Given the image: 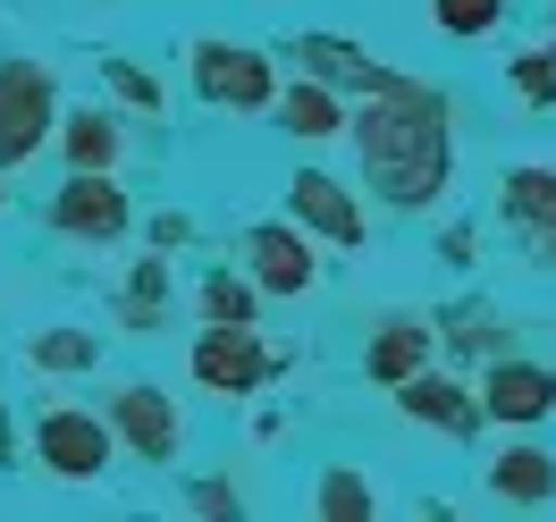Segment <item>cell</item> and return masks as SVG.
<instances>
[{"label":"cell","instance_id":"obj_18","mask_svg":"<svg viewBox=\"0 0 556 522\" xmlns=\"http://www.w3.org/2000/svg\"><path fill=\"white\" fill-rule=\"evenodd\" d=\"M35 371H93L102 362V338L93 329H35Z\"/></svg>","mask_w":556,"mask_h":522},{"label":"cell","instance_id":"obj_16","mask_svg":"<svg viewBox=\"0 0 556 522\" xmlns=\"http://www.w3.org/2000/svg\"><path fill=\"white\" fill-rule=\"evenodd\" d=\"M278 102V127L287 136H304V143H329V136H346V102L320 85V76H304V85H287V93H270Z\"/></svg>","mask_w":556,"mask_h":522},{"label":"cell","instance_id":"obj_27","mask_svg":"<svg viewBox=\"0 0 556 522\" xmlns=\"http://www.w3.org/2000/svg\"><path fill=\"white\" fill-rule=\"evenodd\" d=\"M0 472H9V421H0Z\"/></svg>","mask_w":556,"mask_h":522},{"label":"cell","instance_id":"obj_11","mask_svg":"<svg viewBox=\"0 0 556 522\" xmlns=\"http://www.w3.org/2000/svg\"><path fill=\"white\" fill-rule=\"evenodd\" d=\"M287 211H295V228H304V237H329V244H363V237H371L363 203H354L329 169H304V177H295V186H287Z\"/></svg>","mask_w":556,"mask_h":522},{"label":"cell","instance_id":"obj_21","mask_svg":"<svg viewBox=\"0 0 556 522\" xmlns=\"http://www.w3.org/2000/svg\"><path fill=\"white\" fill-rule=\"evenodd\" d=\"M253 313H262V287L244 279V270L203 279V320H253Z\"/></svg>","mask_w":556,"mask_h":522},{"label":"cell","instance_id":"obj_7","mask_svg":"<svg viewBox=\"0 0 556 522\" xmlns=\"http://www.w3.org/2000/svg\"><path fill=\"white\" fill-rule=\"evenodd\" d=\"M194 380L211 396H253V387L270 380V346L253 338V320H211L203 338H194Z\"/></svg>","mask_w":556,"mask_h":522},{"label":"cell","instance_id":"obj_12","mask_svg":"<svg viewBox=\"0 0 556 522\" xmlns=\"http://www.w3.org/2000/svg\"><path fill=\"white\" fill-rule=\"evenodd\" d=\"M396 413L421 421V430H447V438H464V430L481 421V396H472L464 380H447V371H430V362H421V371H405V380H396Z\"/></svg>","mask_w":556,"mask_h":522},{"label":"cell","instance_id":"obj_17","mask_svg":"<svg viewBox=\"0 0 556 522\" xmlns=\"http://www.w3.org/2000/svg\"><path fill=\"white\" fill-rule=\"evenodd\" d=\"M430 346H439V338H430L421 320H388L380 338L363 346V371H371V380H380V387H396V380H405V371H421V362H430Z\"/></svg>","mask_w":556,"mask_h":522},{"label":"cell","instance_id":"obj_28","mask_svg":"<svg viewBox=\"0 0 556 522\" xmlns=\"http://www.w3.org/2000/svg\"><path fill=\"white\" fill-rule=\"evenodd\" d=\"M0 211H9V186H0Z\"/></svg>","mask_w":556,"mask_h":522},{"label":"cell","instance_id":"obj_25","mask_svg":"<svg viewBox=\"0 0 556 522\" xmlns=\"http://www.w3.org/2000/svg\"><path fill=\"white\" fill-rule=\"evenodd\" d=\"M194 506H203V514H237V488H219V481H203V488H194Z\"/></svg>","mask_w":556,"mask_h":522},{"label":"cell","instance_id":"obj_6","mask_svg":"<svg viewBox=\"0 0 556 522\" xmlns=\"http://www.w3.org/2000/svg\"><path fill=\"white\" fill-rule=\"evenodd\" d=\"M51 219H60L68 237L118 244L127 228H136V203H127V186H118V169H68V186L51 194Z\"/></svg>","mask_w":556,"mask_h":522},{"label":"cell","instance_id":"obj_13","mask_svg":"<svg viewBox=\"0 0 556 522\" xmlns=\"http://www.w3.org/2000/svg\"><path fill=\"white\" fill-rule=\"evenodd\" d=\"M287 51H295L320 85H354V93H388V85H405L396 68H380V60H363L354 42H329V35H295Z\"/></svg>","mask_w":556,"mask_h":522},{"label":"cell","instance_id":"obj_20","mask_svg":"<svg viewBox=\"0 0 556 522\" xmlns=\"http://www.w3.org/2000/svg\"><path fill=\"white\" fill-rule=\"evenodd\" d=\"M497 17H506V0H430V26H439V35H464V42L497 35Z\"/></svg>","mask_w":556,"mask_h":522},{"label":"cell","instance_id":"obj_15","mask_svg":"<svg viewBox=\"0 0 556 522\" xmlns=\"http://www.w3.org/2000/svg\"><path fill=\"white\" fill-rule=\"evenodd\" d=\"M489 497H506V506H548L556 497V455L548 447H497Z\"/></svg>","mask_w":556,"mask_h":522},{"label":"cell","instance_id":"obj_19","mask_svg":"<svg viewBox=\"0 0 556 522\" xmlns=\"http://www.w3.org/2000/svg\"><path fill=\"white\" fill-rule=\"evenodd\" d=\"M320 514L329 522H371V506H380V497H371V481H354L346 463H338V472H320V497H313Z\"/></svg>","mask_w":556,"mask_h":522},{"label":"cell","instance_id":"obj_2","mask_svg":"<svg viewBox=\"0 0 556 522\" xmlns=\"http://www.w3.org/2000/svg\"><path fill=\"white\" fill-rule=\"evenodd\" d=\"M60 127V85L42 60H0V169H26Z\"/></svg>","mask_w":556,"mask_h":522},{"label":"cell","instance_id":"obj_4","mask_svg":"<svg viewBox=\"0 0 556 522\" xmlns=\"http://www.w3.org/2000/svg\"><path fill=\"white\" fill-rule=\"evenodd\" d=\"M110 455H118V438H110V421H102V413L51 405V413L35 421V463L51 472V481H102Z\"/></svg>","mask_w":556,"mask_h":522},{"label":"cell","instance_id":"obj_3","mask_svg":"<svg viewBox=\"0 0 556 522\" xmlns=\"http://www.w3.org/2000/svg\"><path fill=\"white\" fill-rule=\"evenodd\" d=\"M186 60H194V93H203V102H219V110H270L278 76H270V60H262L253 42L203 35Z\"/></svg>","mask_w":556,"mask_h":522},{"label":"cell","instance_id":"obj_10","mask_svg":"<svg viewBox=\"0 0 556 522\" xmlns=\"http://www.w3.org/2000/svg\"><path fill=\"white\" fill-rule=\"evenodd\" d=\"M497 211L522 228L531 262H540V270H556V169H540V161L506 169V177H497Z\"/></svg>","mask_w":556,"mask_h":522},{"label":"cell","instance_id":"obj_5","mask_svg":"<svg viewBox=\"0 0 556 522\" xmlns=\"http://www.w3.org/2000/svg\"><path fill=\"white\" fill-rule=\"evenodd\" d=\"M244 279L262 287V295H313L320 287V253L313 237L295 228V219H262V228H244Z\"/></svg>","mask_w":556,"mask_h":522},{"label":"cell","instance_id":"obj_8","mask_svg":"<svg viewBox=\"0 0 556 522\" xmlns=\"http://www.w3.org/2000/svg\"><path fill=\"white\" fill-rule=\"evenodd\" d=\"M102 421H110V438H118V447H136L143 463H177V447H186V421H177V405L152 380H127L118 396H110Z\"/></svg>","mask_w":556,"mask_h":522},{"label":"cell","instance_id":"obj_1","mask_svg":"<svg viewBox=\"0 0 556 522\" xmlns=\"http://www.w3.org/2000/svg\"><path fill=\"white\" fill-rule=\"evenodd\" d=\"M354 152H363V186L396 211H430L455 186V143H447V102L430 85H388L346 118Z\"/></svg>","mask_w":556,"mask_h":522},{"label":"cell","instance_id":"obj_14","mask_svg":"<svg viewBox=\"0 0 556 522\" xmlns=\"http://www.w3.org/2000/svg\"><path fill=\"white\" fill-rule=\"evenodd\" d=\"M60 152H68V169H118V152H127V127H118V110H68L60 127Z\"/></svg>","mask_w":556,"mask_h":522},{"label":"cell","instance_id":"obj_29","mask_svg":"<svg viewBox=\"0 0 556 522\" xmlns=\"http://www.w3.org/2000/svg\"><path fill=\"white\" fill-rule=\"evenodd\" d=\"M548 60H556V42H548Z\"/></svg>","mask_w":556,"mask_h":522},{"label":"cell","instance_id":"obj_26","mask_svg":"<svg viewBox=\"0 0 556 522\" xmlns=\"http://www.w3.org/2000/svg\"><path fill=\"white\" fill-rule=\"evenodd\" d=\"M152 244H161V253H169V244H186V219H177V211H161V219H152Z\"/></svg>","mask_w":556,"mask_h":522},{"label":"cell","instance_id":"obj_22","mask_svg":"<svg viewBox=\"0 0 556 522\" xmlns=\"http://www.w3.org/2000/svg\"><path fill=\"white\" fill-rule=\"evenodd\" d=\"M161 295H169V262H136V287H127V329H152V320H161Z\"/></svg>","mask_w":556,"mask_h":522},{"label":"cell","instance_id":"obj_24","mask_svg":"<svg viewBox=\"0 0 556 522\" xmlns=\"http://www.w3.org/2000/svg\"><path fill=\"white\" fill-rule=\"evenodd\" d=\"M110 85H118V93H127V102H143V110L161 102V93H152V85H143V76L127 68V60H110Z\"/></svg>","mask_w":556,"mask_h":522},{"label":"cell","instance_id":"obj_23","mask_svg":"<svg viewBox=\"0 0 556 522\" xmlns=\"http://www.w3.org/2000/svg\"><path fill=\"white\" fill-rule=\"evenodd\" d=\"M515 93H522V102H556V60H548V42L515 60Z\"/></svg>","mask_w":556,"mask_h":522},{"label":"cell","instance_id":"obj_9","mask_svg":"<svg viewBox=\"0 0 556 522\" xmlns=\"http://www.w3.org/2000/svg\"><path fill=\"white\" fill-rule=\"evenodd\" d=\"M481 413L506 421V430H531V421L556 413V371L548 362H515V354H497L481 380Z\"/></svg>","mask_w":556,"mask_h":522}]
</instances>
